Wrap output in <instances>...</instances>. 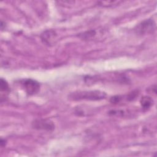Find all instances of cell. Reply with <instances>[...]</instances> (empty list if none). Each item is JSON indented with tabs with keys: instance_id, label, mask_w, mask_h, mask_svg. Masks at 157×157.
Instances as JSON below:
<instances>
[{
	"instance_id": "10",
	"label": "cell",
	"mask_w": 157,
	"mask_h": 157,
	"mask_svg": "<svg viewBox=\"0 0 157 157\" xmlns=\"http://www.w3.org/2000/svg\"><path fill=\"white\" fill-rule=\"evenodd\" d=\"M121 100V97L120 96H114L113 97H112L110 99V102L112 104H117L120 102V101Z\"/></svg>"
},
{
	"instance_id": "6",
	"label": "cell",
	"mask_w": 157,
	"mask_h": 157,
	"mask_svg": "<svg viewBox=\"0 0 157 157\" xmlns=\"http://www.w3.org/2000/svg\"><path fill=\"white\" fill-rule=\"evenodd\" d=\"M140 102L143 109L147 110L150 108L151 106L153 104V100L151 97L145 96L141 98Z\"/></svg>"
},
{
	"instance_id": "4",
	"label": "cell",
	"mask_w": 157,
	"mask_h": 157,
	"mask_svg": "<svg viewBox=\"0 0 157 157\" xmlns=\"http://www.w3.org/2000/svg\"><path fill=\"white\" fill-rule=\"evenodd\" d=\"M23 87L27 94L32 96L37 94L40 90V84L39 83L33 79L28 78L25 80L23 83Z\"/></svg>"
},
{
	"instance_id": "3",
	"label": "cell",
	"mask_w": 157,
	"mask_h": 157,
	"mask_svg": "<svg viewBox=\"0 0 157 157\" xmlns=\"http://www.w3.org/2000/svg\"><path fill=\"white\" fill-rule=\"evenodd\" d=\"M32 126L36 129L45 130L47 131H52L55 129V124L53 121L49 119L44 118L34 120L32 122Z\"/></svg>"
},
{
	"instance_id": "5",
	"label": "cell",
	"mask_w": 157,
	"mask_h": 157,
	"mask_svg": "<svg viewBox=\"0 0 157 157\" xmlns=\"http://www.w3.org/2000/svg\"><path fill=\"white\" fill-rule=\"evenodd\" d=\"M41 41L47 45L50 46L55 44L56 40L57 34L53 29H47L40 34Z\"/></svg>"
},
{
	"instance_id": "8",
	"label": "cell",
	"mask_w": 157,
	"mask_h": 157,
	"mask_svg": "<svg viewBox=\"0 0 157 157\" xmlns=\"http://www.w3.org/2000/svg\"><path fill=\"white\" fill-rule=\"evenodd\" d=\"M0 88H1V92L5 91L6 93H9L10 90L8 83L6 80H4L2 78H1V81H0Z\"/></svg>"
},
{
	"instance_id": "1",
	"label": "cell",
	"mask_w": 157,
	"mask_h": 157,
	"mask_svg": "<svg viewBox=\"0 0 157 157\" xmlns=\"http://www.w3.org/2000/svg\"><path fill=\"white\" fill-rule=\"evenodd\" d=\"M68 97L70 99L73 101H99L105 98L106 93L99 90L78 91L71 93Z\"/></svg>"
},
{
	"instance_id": "9",
	"label": "cell",
	"mask_w": 157,
	"mask_h": 157,
	"mask_svg": "<svg viewBox=\"0 0 157 157\" xmlns=\"http://www.w3.org/2000/svg\"><path fill=\"white\" fill-rule=\"evenodd\" d=\"M118 1H99L98 2V3L99 4V6H105L106 5L109 6H112V5H113V4H115L116 3H118Z\"/></svg>"
},
{
	"instance_id": "7",
	"label": "cell",
	"mask_w": 157,
	"mask_h": 157,
	"mask_svg": "<svg viewBox=\"0 0 157 157\" xmlns=\"http://www.w3.org/2000/svg\"><path fill=\"white\" fill-rule=\"evenodd\" d=\"M96 34V31L91 29V30L85 31L82 34H80L79 37L83 40H89L94 37Z\"/></svg>"
},
{
	"instance_id": "11",
	"label": "cell",
	"mask_w": 157,
	"mask_h": 157,
	"mask_svg": "<svg viewBox=\"0 0 157 157\" xmlns=\"http://www.w3.org/2000/svg\"><path fill=\"white\" fill-rule=\"evenodd\" d=\"M137 94H138V93H137V91H132V93H131L128 95V97L127 99H128L129 101H132V100H133L137 96Z\"/></svg>"
},
{
	"instance_id": "2",
	"label": "cell",
	"mask_w": 157,
	"mask_h": 157,
	"mask_svg": "<svg viewBox=\"0 0 157 157\" xmlns=\"http://www.w3.org/2000/svg\"><path fill=\"white\" fill-rule=\"evenodd\" d=\"M134 30L136 34L139 35L151 34L156 30V23L153 19H147L137 25Z\"/></svg>"
},
{
	"instance_id": "12",
	"label": "cell",
	"mask_w": 157,
	"mask_h": 157,
	"mask_svg": "<svg viewBox=\"0 0 157 157\" xmlns=\"http://www.w3.org/2000/svg\"><path fill=\"white\" fill-rule=\"evenodd\" d=\"M0 144H1V146L2 147H4V146L6 145L7 141H6V140H5V139H1V142H0Z\"/></svg>"
}]
</instances>
